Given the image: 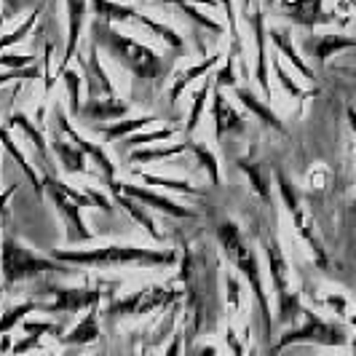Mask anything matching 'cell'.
I'll use <instances>...</instances> for the list:
<instances>
[{
    "label": "cell",
    "mask_w": 356,
    "mask_h": 356,
    "mask_svg": "<svg viewBox=\"0 0 356 356\" xmlns=\"http://www.w3.org/2000/svg\"><path fill=\"white\" fill-rule=\"evenodd\" d=\"M89 35L91 43L105 51L121 70H126L129 75H134L137 81L150 83L159 89L161 83L169 78L172 72V59H166L163 54H159L156 49L140 43L137 38H129L126 33L115 30L113 24L91 19L89 22Z\"/></svg>",
    "instance_id": "6da1fadb"
},
{
    "label": "cell",
    "mask_w": 356,
    "mask_h": 356,
    "mask_svg": "<svg viewBox=\"0 0 356 356\" xmlns=\"http://www.w3.org/2000/svg\"><path fill=\"white\" fill-rule=\"evenodd\" d=\"M214 238H217L222 254L228 257L233 270L241 273L244 282L250 284L252 295H254V305H257V319H260L263 340H270V335H273V314H270L266 284H263V268H260V260H257V252L252 247V241L247 238V233H241V228L233 220H220L214 225Z\"/></svg>",
    "instance_id": "7a4b0ae2"
},
{
    "label": "cell",
    "mask_w": 356,
    "mask_h": 356,
    "mask_svg": "<svg viewBox=\"0 0 356 356\" xmlns=\"http://www.w3.org/2000/svg\"><path fill=\"white\" fill-rule=\"evenodd\" d=\"M51 257L65 263V266L81 268H163L175 266L179 260L175 250H145V247H121V244H107V247H99V250H51Z\"/></svg>",
    "instance_id": "3957f363"
},
{
    "label": "cell",
    "mask_w": 356,
    "mask_h": 356,
    "mask_svg": "<svg viewBox=\"0 0 356 356\" xmlns=\"http://www.w3.org/2000/svg\"><path fill=\"white\" fill-rule=\"evenodd\" d=\"M49 273L75 276V268L65 266L54 257H46V254H38L30 247H24L22 241L11 238V236H6L0 241V279H3V286L24 284V282H33V279L49 276Z\"/></svg>",
    "instance_id": "277c9868"
},
{
    "label": "cell",
    "mask_w": 356,
    "mask_h": 356,
    "mask_svg": "<svg viewBox=\"0 0 356 356\" xmlns=\"http://www.w3.org/2000/svg\"><path fill=\"white\" fill-rule=\"evenodd\" d=\"M260 244H263V252H266L270 284H273V292H276V321H279L282 327H292V324L298 321V316L303 314L305 305H303V300H300V295L292 289L289 263H286L276 233L270 231V228H263Z\"/></svg>",
    "instance_id": "5b68a950"
},
{
    "label": "cell",
    "mask_w": 356,
    "mask_h": 356,
    "mask_svg": "<svg viewBox=\"0 0 356 356\" xmlns=\"http://www.w3.org/2000/svg\"><path fill=\"white\" fill-rule=\"evenodd\" d=\"M91 11H94V19L99 22H107V24H118V22H126V24H137L147 30L150 35H156L159 40H163L175 54H188V43L182 40L175 27L163 24L159 19H150L147 14H143L140 8H131L121 0H89Z\"/></svg>",
    "instance_id": "8992f818"
},
{
    "label": "cell",
    "mask_w": 356,
    "mask_h": 356,
    "mask_svg": "<svg viewBox=\"0 0 356 356\" xmlns=\"http://www.w3.org/2000/svg\"><path fill=\"white\" fill-rule=\"evenodd\" d=\"M351 340L348 330L340 321H330L314 314L311 308H303L300 314V324H292L284 335L276 343V351H284L286 346L295 343H314V346H324V348H343Z\"/></svg>",
    "instance_id": "52a82bcc"
},
{
    "label": "cell",
    "mask_w": 356,
    "mask_h": 356,
    "mask_svg": "<svg viewBox=\"0 0 356 356\" xmlns=\"http://www.w3.org/2000/svg\"><path fill=\"white\" fill-rule=\"evenodd\" d=\"M276 188H279V196H282V201H284L286 212H289V217H292V225H295L298 236L308 244V250H311V254H314L316 266H319L321 270H327V268H330V254H327L324 241H321L319 233H316L314 214L308 212V207H305L300 191L289 182V177H286L284 172H276Z\"/></svg>",
    "instance_id": "ba28073f"
},
{
    "label": "cell",
    "mask_w": 356,
    "mask_h": 356,
    "mask_svg": "<svg viewBox=\"0 0 356 356\" xmlns=\"http://www.w3.org/2000/svg\"><path fill=\"white\" fill-rule=\"evenodd\" d=\"M175 298H179L177 289H166V286H147L140 289L129 298H115L105 305V319H124V316H145L150 311L166 308Z\"/></svg>",
    "instance_id": "9c48e42d"
},
{
    "label": "cell",
    "mask_w": 356,
    "mask_h": 356,
    "mask_svg": "<svg viewBox=\"0 0 356 356\" xmlns=\"http://www.w3.org/2000/svg\"><path fill=\"white\" fill-rule=\"evenodd\" d=\"M56 175H43V193H49L51 198V204L56 207V212L59 217L65 220V238H67V244H86L94 238V233L86 228V222H83V214H81V207L72 201L70 196H65L59 188H56V182H54Z\"/></svg>",
    "instance_id": "30bf717a"
},
{
    "label": "cell",
    "mask_w": 356,
    "mask_h": 356,
    "mask_svg": "<svg viewBox=\"0 0 356 356\" xmlns=\"http://www.w3.org/2000/svg\"><path fill=\"white\" fill-rule=\"evenodd\" d=\"M107 191L110 193H124V196L140 201L143 207L153 209V212H161L172 220H196V212L182 207L177 201H172L169 196H161L156 191H147V188H140V185H131V182H118V179H105Z\"/></svg>",
    "instance_id": "8fae6325"
},
{
    "label": "cell",
    "mask_w": 356,
    "mask_h": 356,
    "mask_svg": "<svg viewBox=\"0 0 356 356\" xmlns=\"http://www.w3.org/2000/svg\"><path fill=\"white\" fill-rule=\"evenodd\" d=\"M51 303H40V311L49 314H78V311H91L105 300L102 286H51Z\"/></svg>",
    "instance_id": "7c38bea8"
},
{
    "label": "cell",
    "mask_w": 356,
    "mask_h": 356,
    "mask_svg": "<svg viewBox=\"0 0 356 356\" xmlns=\"http://www.w3.org/2000/svg\"><path fill=\"white\" fill-rule=\"evenodd\" d=\"M51 121H54V126L70 140L86 159H91L99 169H102V182L105 179H115V163H113V159L107 156V150L102 147L99 143H89V140H83L75 129H72V124H70V118H67V110H62V105H54L51 107Z\"/></svg>",
    "instance_id": "4fadbf2b"
},
{
    "label": "cell",
    "mask_w": 356,
    "mask_h": 356,
    "mask_svg": "<svg viewBox=\"0 0 356 356\" xmlns=\"http://www.w3.org/2000/svg\"><path fill=\"white\" fill-rule=\"evenodd\" d=\"M78 67H81V78H83V89L89 94V99H99V97H115V86L110 83V75L105 72L102 62H99V49L89 43V51H78Z\"/></svg>",
    "instance_id": "5bb4252c"
},
{
    "label": "cell",
    "mask_w": 356,
    "mask_h": 356,
    "mask_svg": "<svg viewBox=\"0 0 356 356\" xmlns=\"http://www.w3.org/2000/svg\"><path fill=\"white\" fill-rule=\"evenodd\" d=\"M279 14L305 30H316L319 24H332L338 22V14L324 11V0H282Z\"/></svg>",
    "instance_id": "9a60e30c"
},
{
    "label": "cell",
    "mask_w": 356,
    "mask_h": 356,
    "mask_svg": "<svg viewBox=\"0 0 356 356\" xmlns=\"http://www.w3.org/2000/svg\"><path fill=\"white\" fill-rule=\"evenodd\" d=\"M212 124H214V140H225V137H238L247 131V118L228 102V97L222 89L212 91Z\"/></svg>",
    "instance_id": "2e32d148"
},
{
    "label": "cell",
    "mask_w": 356,
    "mask_h": 356,
    "mask_svg": "<svg viewBox=\"0 0 356 356\" xmlns=\"http://www.w3.org/2000/svg\"><path fill=\"white\" fill-rule=\"evenodd\" d=\"M250 17L252 27V40H254V49H257V62H254V83L263 91V99L270 102L273 91H270V81H268V27L266 17H263V8H254L247 14Z\"/></svg>",
    "instance_id": "e0dca14e"
},
{
    "label": "cell",
    "mask_w": 356,
    "mask_h": 356,
    "mask_svg": "<svg viewBox=\"0 0 356 356\" xmlns=\"http://www.w3.org/2000/svg\"><path fill=\"white\" fill-rule=\"evenodd\" d=\"M67 6V43H65V51H62V59L56 65V72H62L70 67L72 56L78 54V43H81V35H83V27H86V17H89L91 3L89 0H65Z\"/></svg>",
    "instance_id": "ac0fdd59"
},
{
    "label": "cell",
    "mask_w": 356,
    "mask_h": 356,
    "mask_svg": "<svg viewBox=\"0 0 356 356\" xmlns=\"http://www.w3.org/2000/svg\"><path fill=\"white\" fill-rule=\"evenodd\" d=\"M129 110H131V105L118 99V97H99V99H86L81 113H78V118L89 126L113 124V121L129 118Z\"/></svg>",
    "instance_id": "d6986e66"
},
{
    "label": "cell",
    "mask_w": 356,
    "mask_h": 356,
    "mask_svg": "<svg viewBox=\"0 0 356 356\" xmlns=\"http://www.w3.org/2000/svg\"><path fill=\"white\" fill-rule=\"evenodd\" d=\"M356 49V38L351 35H308L303 40V51L316 62V65H327L335 54Z\"/></svg>",
    "instance_id": "ffe728a7"
},
{
    "label": "cell",
    "mask_w": 356,
    "mask_h": 356,
    "mask_svg": "<svg viewBox=\"0 0 356 356\" xmlns=\"http://www.w3.org/2000/svg\"><path fill=\"white\" fill-rule=\"evenodd\" d=\"M268 43L276 49V54H279V56H284L286 62H289V65L298 70V75H300V78H305V81H316V72H314V67L305 62L303 54L295 49L289 30H284V27H273V30H268Z\"/></svg>",
    "instance_id": "44dd1931"
},
{
    "label": "cell",
    "mask_w": 356,
    "mask_h": 356,
    "mask_svg": "<svg viewBox=\"0 0 356 356\" xmlns=\"http://www.w3.org/2000/svg\"><path fill=\"white\" fill-rule=\"evenodd\" d=\"M233 94H236V99L244 105V110H247V113H252V115H254L260 124L268 126V129H273V131H279V134H286L284 121L276 115V110L270 107V102L260 99V97H254V91L247 89V86H236V89H233Z\"/></svg>",
    "instance_id": "7402d4cb"
},
{
    "label": "cell",
    "mask_w": 356,
    "mask_h": 356,
    "mask_svg": "<svg viewBox=\"0 0 356 356\" xmlns=\"http://www.w3.org/2000/svg\"><path fill=\"white\" fill-rule=\"evenodd\" d=\"M159 118L156 115H134V118H121V121H113V124H97L89 126L91 131L97 134L99 145H110V143H121L129 134H137L143 126L156 124Z\"/></svg>",
    "instance_id": "603a6c76"
},
{
    "label": "cell",
    "mask_w": 356,
    "mask_h": 356,
    "mask_svg": "<svg viewBox=\"0 0 356 356\" xmlns=\"http://www.w3.org/2000/svg\"><path fill=\"white\" fill-rule=\"evenodd\" d=\"M8 126H14L19 129L30 143L35 145V153L40 163H43V175H56L54 172V161H51V147L46 143V137H43V131H40V126H35L24 113H11V118H8Z\"/></svg>",
    "instance_id": "cb8c5ba5"
},
{
    "label": "cell",
    "mask_w": 356,
    "mask_h": 356,
    "mask_svg": "<svg viewBox=\"0 0 356 356\" xmlns=\"http://www.w3.org/2000/svg\"><path fill=\"white\" fill-rule=\"evenodd\" d=\"M217 62H222V54H212V56L201 59L198 65H193V67H185V70L179 72L177 78L169 83V105L177 107L179 99H182V94L191 89V83H193V81H198V78H207V75H209V70H214V67H217Z\"/></svg>",
    "instance_id": "d4e9b609"
},
{
    "label": "cell",
    "mask_w": 356,
    "mask_h": 356,
    "mask_svg": "<svg viewBox=\"0 0 356 356\" xmlns=\"http://www.w3.org/2000/svg\"><path fill=\"white\" fill-rule=\"evenodd\" d=\"M113 198L118 201V207L124 209L140 228H145L147 231V236L156 241V244H163V233L159 231V225H156V220H153V214H150V209L147 207H143L140 201H134V198L124 196V193H113Z\"/></svg>",
    "instance_id": "484cf974"
},
{
    "label": "cell",
    "mask_w": 356,
    "mask_h": 356,
    "mask_svg": "<svg viewBox=\"0 0 356 356\" xmlns=\"http://www.w3.org/2000/svg\"><path fill=\"white\" fill-rule=\"evenodd\" d=\"M49 147H51L54 159L59 161V166H62V172H65V175H81V172H89V169H86V156H83V153H81L70 140L54 137L51 143H49Z\"/></svg>",
    "instance_id": "4316f807"
},
{
    "label": "cell",
    "mask_w": 356,
    "mask_h": 356,
    "mask_svg": "<svg viewBox=\"0 0 356 356\" xmlns=\"http://www.w3.org/2000/svg\"><path fill=\"white\" fill-rule=\"evenodd\" d=\"M99 335H102V330H99V314H97V308H91L89 314L78 321L67 335L59 338V343L62 346H70V348H78V346H89L94 340H99Z\"/></svg>",
    "instance_id": "83f0119b"
},
{
    "label": "cell",
    "mask_w": 356,
    "mask_h": 356,
    "mask_svg": "<svg viewBox=\"0 0 356 356\" xmlns=\"http://www.w3.org/2000/svg\"><path fill=\"white\" fill-rule=\"evenodd\" d=\"M0 145H3V147H6V153H8V156H11V159H14V161L19 163L22 175H24V177L30 179L33 191H35L38 196H43V179H40V177L35 175V169L30 166V161L24 159V153L19 150V145L14 143V140H11V134H8V129H6V126H0Z\"/></svg>",
    "instance_id": "f1b7e54d"
},
{
    "label": "cell",
    "mask_w": 356,
    "mask_h": 356,
    "mask_svg": "<svg viewBox=\"0 0 356 356\" xmlns=\"http://www.w3.org/2000/svg\"><path fill=\"white\" fill-rule=\"evenodd\" d=\"M185 150H188V143L163 145V147H137L129 153V163H156V161L177 159Z\"/></svg>",
    "instance_id": "f546056e"
},
{
    "label": "cell",
    "mask_w": 356,
    "mask_h": 356,
    "mask_svg": "<svg viewBox=\"0 0 356 356\" xmlns=\"http://www.w3.org/2000/svg\"><path fill=\"white\" fill-rule=\"evenodd\" d=\"M212 91H214V81L207 75V78L201 81L198 91L193 94V105H191L188 121H185V134H188V137H193V134H196L198 124H201V115H204V107H207V99H209V94H212Z\"/></svg>",
    "instance_id": "4dcf8cb0"
},
{
    "label": "cell",
    "mask_w": 356,
    "mask_h": 356,
    "mask_svg": "<svg viewBox=\"0 0 356 356\" xmlns=\"http://www.w3.org/2000/svg\"><path fill=\"white\" fill-rule=\"evenodd\" d=\"M134 177L140 179L147 188H166V191H175V193H191V196H201L204 191H198L196 185L185 182V179H172V177H159V175H145L140 169H134Z\"/></svg>",
    "instance_id": "1f68e13d"
},
{
    "label": "cell",
    "mask_w": 356,
    "mask_h": 356,
    "mask_svg": "<svg viewBox=\"0 0 356 356\" xmlns=\"http://www.w3.org/2000/svg\"><path fill=\"white\" fill-rule=\"evenodd\" d=\"M185 143H188V153L196 156L198 166L207 172V177L212 179V185H220V163H217V159H214L212 147H207L204 143H196L193 137H188Z\"/></svg>",
    "instance_id": "d6a6232c"
},
{
    "label": "cell",
    "mask_w": 356,
    "mask_h": 356,
    "mask_svg": "<svg viewBox=\"0 0 356 356\" xmlns=\"http://www.w3.org/2000/svg\"><path fill=\"white\" fill-rule=\"evenodd\" d=\"M177 134V129L175 126H161L156 131H137V134H131V137H124L121 140V147H129V150H134V147H140V145H156V143H166V140H172Z\"/></svg>",
    "instance_id": "836d02e7"
},
{
    "label": "cell",
    "mask_w": 356,
    "mask_h": 356,
    "mask_svg": "<svg viewBox=\"0 0 356 356\" xmlns=\"http://www.w3.org/2000/svg\"><path fill=\"white\" fill-rule=\"evenodd\" d=\"M35 311H40V303H35V300H24V303H17L14 308H8V311L0 316V338L8 335L14 327H19L22 321L27 319L30 314H35Z\"/></svg>",
    "instance_id": "e575fe53"
},
{
    "label": "cell",
    "mask_w": 356,
    "mask_h": 356,
    "mask_svg": "<svg viewBox=\"0 0 356 356\" xmlns=\"http://www.w3.org/2000/svg\"><path fill=\"white\" fill-rule=\"evenodd\" d=\"M40 11H43V6H38L35 11L19 24L17 30H11L8 35L0 38V54L6 51V49H11V46H17V43H22V40H27V35L35 30V22H38V17H40Z\"/></svg>",
    "instance_id": "d590c367"
},
{
    "label": "cell",
    "mask_w": 356,
    "mask_h": 356,
    "mask_svg": "<svg viewBox=\"0 0 356 356\" xmlns=\"http://www.w3.org/2000/svg\"><path fill=\"white\" fill-rule=\"evenodd\" d=\"M62 78V83H65V89H67V99H70V115L78 118V113H81V91H83V78H81V72L78 70H67L59 75Z\"/></svg>",
    "instance_id": "8d00e7d4"
},
{
    "label": "cell",
    "mask_w": 356,
    "mask_h": 356,
    "mask_svg": "<svg viewBox=\"0 0 356 356\" xmlns=\"http://www.w3.org/2000/svg\"><path fill=\"white\" fill-rule=\"evenodd\" d=\"M270 70L276 75V81H279V86L292 97V99H305L311 91H305L300 83H295V78L284 70V65H282V59H279V54H276V59H273V65H270Z\"/></svg>",
    "instance_id": "74e56055"
},
{
    "label": "cell",
    "mask_w": 356,
    "mask_h": 356,
    "mask_svg": "<svg viewBox=\"0 0 356 356\" xmlns=\"http://www.w3.org/2000/svg\"><path fill=\"white\" fill-rule=\"evenodd\" d=\"M241 169L250 175L252 185H254V191H257V196L263 198V201H270V182H268V175L266 169H263V163H257V161H241Z\"/></svg>",
    "instance_id": "f35d334b"
},
{
    "label": "cell",
    "mask_w": 356,
    "mask_h": 356,
    "mask_svg": "<svg viewBox=\"0 0 356 356\" xmlns=\"http://www.w3.org/2000/svg\"><path fill=\"white\" fill-rule=\"evenodd\" d=\"M169 3H172V6H177L179 11H182L185 17L191 19L193 24H198V27L209 30V33H214V35H220V33H222V24H220V22H214V19L201 17V14H198V11L193 8V6H191V3H188V0H169Z\"/></svg>",
    "instance_id": "ab89813d"
},
{
    "label": "cell",
    "mask_w": 356,
    "mask_h": 356,
    "mask_svg": "<svg viewBox=\"0 0 356 356\" xmlns=\"http://www.w3.org/2000/svg\"><path fill=\"white\" fill-rule=\"evenodd\" d=\"M220 6H222V11H225V19H228V30H231V54L228 56H241V35H238V27H236V6H233V0H220Z\"/></svg>",
    "instance_id": "60d3db41"
},
{
    "label": "cell",
    "mask_w": 356,
    "mask_h": 356,
    "mask_svg": "<svg viewBox=\"0 0 356 356\" xmlns=\"http://www.w3.org/2000/svg\"><path fill=\"white\" fill-rule=\"evenodd\" d=\"M33 65H35V56H30V54H0V67H6V70H27Z\"/></svg>",
    "instance_id": "b9f144b4"
},
{
    "label": "cell",
    "mask_w": 356,
    "mask_h": 356,
    "mask_svg": "<svg viewBox=\"0 0 356 356\" xmlns=\"http://www.w3.org/2000/svg\"><path fill=\"white\" fill-rule=\"evenodd\" d=\"M35 78H40V70H38L35 65L27 67V70H3L0 72V89L6 83H14V81H35Z\"/></svg>",
    "instance_id": "7bdbcfd3"
},
{
    "label": "cell",
    "mask_w": 356,
    "mask_h": 356,
    "mask_svg": "<svg viewBox=\"0 0 356 356\" xmlns=\"http://www.w3.org/2000/svg\"><path fill=\"white\" fill-rule=\"evenodd\" d=\"M38 346H40V338H38V335H27L24 340H17L11 351L19 356V354H27V351H33V348H38Z\"/></svg>",
    "instance_id": "ee69618b"
},
{
    "label": "cell",
    "mask_w": 356,
    "mask_h": 356,
    "mask_svg": "<svg viewBox=\"0 0 356 356\" xmlns=\"http://www.w3.org/2000/svg\"><path fill=\"white\" fill-rule=\"evenodd\" d=\"M182 354V338L179 335H175L172 338V343H169V348H166V354L163 356H179Z\"/></svg>",
    "instance_id": "f6af8a7d"
},
{
    "label": "cell",
    "mask_w": 356,
    "mask_h": 356,
    "mask_svg": "<svg viewBox=\"0 0 356 356\" xmlns=\"http://www.w3.org/2000/svg\"><path fill=\"white\" fill-rule=\"evenodd\" d=\"M348 126H351V131H354V137H356V107H348Z\"/></svg>",
    "instance_id": "bcb514c9"
},
{
    "label": "cell",
    "mask_w": 356,
    "mask_h": 356,
    "mask_svg": "<svg viewBox=\"0 0 356 356\" xmlns=\"http://www.w3.org/2000/svg\"><path fill=\"white\" fill-rule=\"evenodd\" d=\"M351 324H354V335H351V348H354V356H356V311H354V316H351Z\"/></svg>",
    "instance_id": "7dc6e473"
},
{
    "label": "cell",
    "mask_w": 356,
    "mask_h": 356,
    "mask_svg": "<svg viewBox=\"0 0 356 356\" xmlns=\"http://www.w3.org/2000/svg\"><path fill=\"white\" fill-rule=\"evenodd\" d=\"M244 11H247V14L252 11V0H244Z\"/></svg>",
    "instance_id": "c3c4849f"
},
{
    "label": "cell",
    "mask_w": 356,
    "mask_h": 356,
    "mask_svg": "<svg viewBox=\"0 0 356 356\" xmlns=\"http://www.w3.org/2000/svg\"><path fill=\"white\" fill-rule=\"evenodd\" d=\"M276 6V0H266V8H273Z\"/></svg>",
    "instance_id": "681fc988"
},
{
    "label": "cell",
    "mask_w": 356,
    "mask_h": 356,
    "mask_svg": "<svg viewBox=\"0 0 356 356\" xmlns=\"http://www.w3.org/2000/svg\"><path fill=\"white\" fill-rule=\"evenodd\" d=\"M59 356H78V351H67V354H59Z\"/></svg>",
    "instance_id": "f907efd6"
},
{
    "label": "cell",
    "mask_w": 356,
    "mask_h": 356,
    "mask_svg": "<svg viewBox=\"0 0 356 356\" xmlns=\"http://www.w3.org/2000/svg\"><path fill=\"white\" fill-rule=\"evenodd\" d=\"M3 22H6V17H3V14H0V30H3Z\"/></svg>",
    "instance_id": "816d5d0a"
},
{
    "label": "cell",
    "mask_w": 356,
    "mask_h": 356,
    "mask_svg": "<svg viewBox=\"0 0 356 356\" xmlns=\"http://www.w3.org/2000/svg\"><path fill=\"white\" fill-rule=\"evenodd\" d=\"M250 356H257V348H252V351H250Z\"/></svg>",
    "instance_id": "f5cc1de1"
},
{
    "label": "cell",
    "mask_w": 356,
    "mask_h": 356,
    "mask_svg": "<svg viewBox=\"0 0 356 356\" xmlns=\"http://www.w3.org/2000/svg\"><path fill=\"white\" fill-rule=\"evenodd\" d=\"M346 3H348V6H356V0H346Z\"/></svg>",
    "instance_id": "db71d44e"
},
{
    "label": "cell",
    "mask_w": 356,
    "mask_h": 356,
    "mask_svg": "<svg viewBox=\"0 0 356 356\" xmlns=\"http://www.w3.org/2000/svg\"><path fill=\"white\" fill-rule=\"evenodd\" d=\"M43 3H46V0H40V6H43Z\"/></svg>",
    "instance_id": "11a10c76"
},
{
    "label": "cell",
    "mask_w": 356,
    "mask_h": 356,
    "mask_svg": "<svg viewBox=\"0 0 356 356\" xmlns=\"http://www.w3.org/2000/svg\"><path fill=\"white\" fill-rule=\"evenodd\" d=\"M140 3H143V0H140Z\"/></svg>",
    "instance_id": "9f6ffc18"
},
{
    "label": "cell",
    "mask_w": 356,
    "mask_h": 356,
    "mask_svg": "<svg viewBox=\"0 0 356 356\" xmlns=\"http://www.w3.org/2000/svg\"><path fill=\"white\" fill-rule=\"evenodd\" d=\"M0 241H3V238H0Z\"/></svg>",
    "instance_id": "6f0895ef"
}]
</instances>
